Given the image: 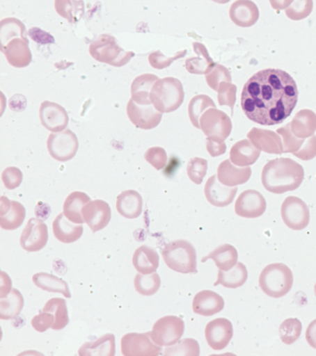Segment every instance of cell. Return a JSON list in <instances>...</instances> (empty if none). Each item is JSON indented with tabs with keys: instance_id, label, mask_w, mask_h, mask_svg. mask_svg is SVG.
Segmentation results:
<instances>
[{
	"instance_id": "6da1fadb",
	"label": "cell",
	"mask_w": 316,
	"mask_h": 356,
	"mask_svg": "<svg viewBox=\"0 0 316 356\" xmlns=\"http://www.w3.org/2000/svg\"><path fill=\"white\" fill-rule=\"evenodd\" d=\"M298 95L297 84L290 74L280 69L262 70L244 86L241 106L251 121L275 126L291 115Z\"/></svg>"
},
{
	"instance_id": "7a4b0ae2",
	"label": "cell",
	"mask_w": 316,
	"mask_h": 356,
	"mask_svg": "<svg viewBox=\"0 0 316 356\" xmlns=\"http://www.w3.org/2000/svg\"><path fill=\"white\" fill-rule=\"evenodd\" d=\"M305 178L303 166L288 158L272 159L265 164L261 181L266 191L283 194L297 189Z\"/></svg>"
},
{
	"instance_id": "3957f363",
	"label": "cell",
	"mask_w": 316,
	"mask_h": 356,
	"mask_svg": "<svg viewBox=\"0 0 316 356\" xmlns=\"http://www.w3.org/2000/svg\"><path fill=\"white\" fill-rule=\"evenodd\" d=\"M152 104L161 113H171L182 106L185 93L182 82L175 78L159 79L152 87Z\"/></svg>"
},
{
	"instance_id": "277c9868",
	"label": "cell",
	"mask_w": 316,
	"mask_h": 356,
	"mask_svg": "<svg viewBox=\"0 0 316 356\" xmlns=\"http://www.w3.org/2000/svg\"><path fill=\"white\" fill-rule=\"evenodd\" d=\"M161 256L171 270L180 273H196V251L185 240L171 241L161 248Z\"/></svg>"
},
{
	"instance_id": "5b68a950",
	"label": "cell",
	"mask_w": 316,
	"mask_h": 356,
	"mask_svg": "<svg viewBox=\"0 0 316 356\" xmlns=\"http://www.w3.org/2000/svg\"><path fill=\"white\" fill-rule=\"evenodd\" d=\"M260 286L263 293L268 296L273 298H283L292 289V271L285 264H271L261 271Z\"/></svg>"
},
{
	"instance_id": "8992f818",
	"label": "cell",
	"mask_w": 316,
	"mask_h": 356,
	"mask_svg": "<svg viewBox=\"0 0 316 356\" xmlns=\"http://www.w3.org/2000/svg\"><path fill=\"white\" fill-rule=\"evenodd\" d=\"M89 54L96 61L117 68L125 66L134 56L133 51H124L116 39L109 34L100 35L92 42L89 46Z\"/></svg>"
},
{
	"instance_id": "52a82bcc",
	"label": "cell",
	"mask_w": 316,
	"mask_h": 356,
	"mask_svg": "<svg viewBox=\"0 0 316 356\" xmlns=\"http://www.w3.org/2000/svg\"><path fill=\"white\" fill-rule=\"evenodd\" d=\"M185 331L182 318L176 316H166L159 318L153 325L151 338L161 347H171L181 340Z\"/></svg>"
},
{
	"instance_id": "ba28073f",
	"label": "cell",
	"mask_w": 316,
	"mask_h": 356,
	"mask_svg": "<svg viewBox=\"0 0 316 356\" xmlns=\"http://www.w3.org/2000/svg\"><path fill=\"white\" fill-rule=\"evenodd\" d=\"M200 129L207 138L220 139L225 141L232 131V122L230 117L216 108L204 111L200 120Z\"/></svg>"
},
{
	"instance_id": "9c48e42d",
	"label": "cell",
	"mask_w": 316,
	"mask_h": 356,
	"mask_svg": "<svg viewBox=\"0 0 316 356\" xmlns=\"http://www.w3.org/2000/svg\"><path fill=\"white\" fill-rule=\"evenodd\" d=\"M47 147L49 155L56 161L65 163L71 161L79 150V139L71 129L49 136Z\"/></svg>"
},
{
	"instance_id": "30bf717a",
	"label": "cell",
	"mask_w": 316,
	"mask_h": 356,
	"mask_svg": "<svg viewBox=\"0 0 316 356\" xmlns=\"http://www.w3.org/2000/svg\"><path fill=\"white\" fill-rule=\"evenodd\" d=\"M281 213L283 222L295 231L303 230L310 224V210L307 204L299 197L288 196L283 201Z\"/></svg>"
},
{
	"instance_id": "8fae6325",
	"label": "cell",
	"mask_w": 316,
	"mask_h": 356,
	"mask_svg": "<svg viewBox=\"0 0 316 356\" xmlns=\"http://www.w3.org/2000/svg\"><path fill=\"white\" fill-rule=\"evenodd\" d=\"M161 346L157 345L151 338V332L129 333L121 339V353L125 356L160 355Z\"/></svg>"
},
{
	"instance_id": "7c38bea8",
	"label": "cell",
	"mask_w": 316,
	"mask_h": 356,
	"mask_svg": "<svg viewBox=\"0 0 316 356\" xmlns=\"http://www.w3.org/2000/svg\"><path fill=\"white\" fill-rule=\"evenodd\" d=\"M126 111L132 124L141 129H155L163 118V113L157 111L153 104H138L132 99L127 104Z\"/></svg>"
},
{
	"instance_id": "4fadbf2b",
	"label": "cell",
	"mask_w": 316,
	"mask_h": 356,
	"mask_svg": "<svg viewBox=\"0 0 316 356\" xmlns=\"http://www.w3.org/2000/svg\"><path fill=\"white\" fill-rule=\"evenodd\" d=\"M49 240L48 226L38 218H31L21 236V245L29 252L41 250Z\"/></svg>"
},
{
	"instance_id": "5bb4252c",
	"label": "cell",
	"mask_w": 316,
	"mask_h": 356,
	"mask_svg": "<svg viewBox=\"0 0 316 356\" xmlns=\"http://www.w3.org/2000/svg\"><path fill=\"white\" fill-rule=\"evenodd\" d=\"M266 208L264 196L255 189L243 191L235 203L236 215L245 218H260L265 213Z\"/></svg>"
},
{
	"instance_id": "9a60e30c",
	"label": "cell",
	"mask_w": 316,
	"mask_h": 356,
	"mask_svg": "<svg viewBox=\"0 0 316 356\" xmlns=\"http://www.w3.org/2000/svg\"><path fill=\"white\" fill-rule=\"evenodd\" d=\"M39 116L42 124L52 133L65 131L68 126V113L61 104L49 101L43 102L40 106Z\"/></svg>"
},
{
	"instance_id": "2e32d148",
	"label": "cell",
	"mask_w": 316,
	"mask_h": 356,
	"mask_svg": "<svg viewBox=\"0 0 316 356\" xmlns=\"http://www.w3.org/2000/svg\"><path fill=\"white\" fill-rule=\"evenodd\" d=\"M232 337V323L228 318H216L206 325V341L214 350H221L228 347Z\"/></svg>"
},
{
	"instance_id": "e0dca14e",
	"label": "cell",
	"mask_w": 316,
	"mask_h": 356,
	"mask_svg": "<svg viewBox=\"0 0 316 356\" xmlns=\"http://www.w3.org/2000/svg\"><path fill=\"white\" fill-rule=\"evenodd\" d=\"M83 216L92 232L96 233L108 226L111 219V209L106 201H90L84 206Z\"/></svg>"
},
{
	"instance_id": "ac0fdd59",
	"label": "cell",
	"mask_w": 316,
	"mask_h": 356,
	"mask_svg": "<svg viewBox=\"0 0 316 356\" xmlns=\"http://www.w3.org/2000/svg\"><path fill=\"white\" fill-rule=\"evenodd\" d=\"M26 37H17L1 47V52L15 68H26L31 63L32 54Z\"/></svg>"
},
{
	"instance_id": "d6986e66",
	"label": "cell",
	"mask_w": 316,
	"mask_h": 356,
	"mask_svg": "<svg viewBox=\"0 0 316 356\" xmlns=\"http://www.w3.org/2000/svg\"><path fill=\"white\" fill-rule=\"evenodd\" d=\"M26 208L17 201L9 200L5 196L0 198V227L3 230H16L24 223Z\"/></svg>"
},
{
	"instance_id": "ffe728a7",
	"label": "cell",
	"mask_w": 316,
	"mask_h": 356,
	"mask_svg": "<svg viewBox=\"0 0 316 356\" xmlns=\"http://www.w3.org/2000/svg\"><path fill=\"white\" fill-rule=\"evenodd\" d=\"M237 191V186L230 188V186L223 185L216 175L211 176L208 179L204 188V193L209 203L219 208L230 205Z\"/></svg>"
},
{
	"instance_id": "44dd1931",
	"label": "cell",
	"mask_w": 316,
	"mask_h": 356,
	"mask_svg": "<svg viewBox=\"0 0 316 356\" xmlns=\"http://www.w3.org/2000/svg\"><path fill=\"white\" fill-rule=\"evenodd\" d=\"M248 138L256 148L265 153L273 154V155H281L285 153L282 138L275 131L253 128L248 131Z\"/></svg>"
},
{
	"instance_id": "7402d4cb",
	"label": "cell",
	"mask_w": 316,
	"mask_h": 356,
	"mask_svg": "<svg viewBox=\"0 0 316 356\" xmlns=\"http://www.w3.org/2000/svg\"><path fill=\"white\" fill-rule=\"evenodd\" d=\"M231 21L236 26L247 29L255 26L260 19V10L251 0H236L230 9Z\"/></svg>"
},
{
	"instance_id": "603a6c76",
	"label": "cell",
	"mask_w": 316,
	"mask_h": 356,
	"mask_svg": "<svg viewBox=\"0 0 316 356\" xmlns=\"http://www.w3.org/2000/svg\"><path fill=\"white\" fill-rule=\"evenodd\" d=\"M225 307V300L213 291L204 290L196 293L193 300V312L203 317H211Z\"/></svg>"
},
{
	"instance_id": "cb8c5ba5",
	"label": "cell",
	"mask_w": 316,
	"mask_h": 356,
	"mask_svg": "<svg viewBox=\"0 0 316 356\" xmlns=\"http://www.w3.org/2000/svg\"><path fill=\"white\" fill-rule=\"evenodd\" d=\"M251 176V168H236L230 159H226L221 163L218 168V180L226 186H237L244 185L250 180Z\"/></svg>"
},
{
	"instance_id": "d4e9b609",
	"label": "cell",
	"mask_w": 316,
	"mask_h": 356,
	"mask_svg": "<svg viewBox=\"0 0 316 356\" xmlns=\"http://www.w3.org/2000/svg\"><path fill=\"white\" fill-rule=\"evenodd\" d=\"M143 201L138 191L129 189L117 196L116 210L128 219L138 218L143 213Z\"/></svg>"
},
{
	"instance_id": "484cf974",
	"label": "cell",
	"mask_w": 316,
	"mask_h": 356,
	"mask_svg": "<svg viewBox=\"0 0 316 356\" xmlns=\"http://www.w3.org/2000/svg\"><path fill=\"white\" fill-rule=\"evenodd\" d=\"M261 151L256 148L250 139H243L236 142L230 150V161L239 168H247L256 163L260 156Z\"/></svg>"
},
{
	"instance_id": "4316f807",
	"label": "cell",
	"mask_w": 316,
	"mask_h": 356,
	"mask_svg": "<svg viewBox=\"0 0 316 356\" xmlns=\"http://www.w3.org/2000/svg\"><path fill=\"white\" fill-rule=\"evenodd\" d=\"M52 231L56 240L63 243H72L79 240L83 236L84 227L81 224L72 222L62 213L54 219L52 223Z\"/></svg>"
},
{
	"instance_id": "83f0119b",
	"label": "cell",
	"mask_w": 316,
	"mask_h": 356,
	"mask_svg": "<svg viewBox=\"0 0 316 356\" xmlns=\"http://www.w3.org/2000/svg\"><path fill=\"white\" fill-rule=\"evenodd\" d=\"M193 51L196 54V57H191L187 59L185 66L187 71L191 74H206L215 67V62L212 57L209 54L208 49L203 44H193Z\"/></svg>"
},
{
	"instance_id": "f1b7e54d",
	"label": "cell",
	"mask_w": 316,
	"mask_h": 356,
	"mask_svg": "<svg viewBox=\"0 0 316 356\" xmlns=\"http://www.w3.org/2000/svg\"><path fill=\"white\" fill-rule=\"evenodd\" d=\"M160 264V257L155 249L148 245L139 246L134 251L133 256V265L139 273L143 275L156 273Z\"/></svg>"
},
{
	"instance_id": "f546056e",
	"label": "cell",
	"mask_w": 316,
	"mask_h": 356,
	"mask_svg": "<svg viewBox=\"0 0 316 356\" xmlns=\"http://www.w3.org/2000/svg\"><path fill=\"white\" fill-rule=\"evenodd\" d=\"M90 201V197L86 193L74 191L64 201L63 213L72 222L83 224L86 222L83 216V209Z\"/></svg>"
},
{
	"instance_id": "4dcf8cb0",
	"label": "cell",
	"mask_w": 316,
	"mask_h": 356,
	"mask_svg": "<svg viewBox=\"0 0 316 356\" xmlns=\"http://www.w3.org/2000/svg\"><path fill=\"white\" fill-rule=\"evenodd\" d=\"M290 128L292 133L299 138L306 139L315 136L316 113L310 109H302L298 111L291 121Z\"/></svg>"
},
{
	"instance_id": "1f68e13d",
	"label": "cell",
	"mask_w": 316,
	"mask_h": 356,
	"mask_svg": "<svg viewBox=\"0 0 316 356\" xmlns=\"http://www.w3.org/2000/svg\"><path fill=\"white\" fill-rule=\"evenodd\" d=\"M158 76L152 74H144L134 79L132 83V99L138 104H152L150 94L152 87L159 81Z\"/></svg>"
},
{
	"instance_id": "d6a6232c",
	"label": "cell",
	"mask_w": 316,
	"mask_h": 356,
	"mask_svg": "<svg viewBox=\"0 0 316 356\" xmlns=\"http://www.w3.org/2000/svg\"><path fill=\"white\" fill-rule=\"evenodd\" d=\"M209 259L215 262L219 270L228 271L238 263V251L233 245L225 243L203 258L201 262L205 263Z\"/></svg>"
},
{
	"instance_id": "836d02e7",
	"label": "cell",
	"mask_w": 316,
	"mask_h": 356,
	"mask_svg": "<svg viewBox=\"0 0 316 356\" xmlns=\"http://www.w3.org/2000/svg\"><path fill=\"white\" fill-rule=\"evenodd\" d=\"M79 355L113 356L116 355V337L111 333H108L96 341L84 343L79 350Z\"/></svg>"
},
{
	"instance_id": "e575fe53",
	"label": "cell",
	"mask_w": 316,
	"mask_h": 356,
	"mask_svg": "<svg viewBox=\"0 0 316 356\" xmlns=\"http://www.w3.org/2000/svg\"><path fill=\"white\" fill-rule=\"evenodd\" d=\"M248 270L243 263L238 262L231 270H219L218 280L214 286L221 285L226 288L237 289L247 282Z\"/></svg>"
},
{
	"instance_id": "d590c367",
	"label": "cell",
	"mask_w": 316,
	"mask_h": 356,
	"mask_svg": "<svg viewBox=\"0 0 316 356\" xmlns=\"http://www.w3.org/2000/svg\"><path fill=\"white\" fill-rule=\"evenodd\" d=\"M32 281H33L35 286L42 289V290L47 291V292L58 293L67 298H72L68 283L62 280L61 278L56 277V276L47 273H39L33 275Z\"/></svg>"
},
{
	"instance_id": "8d00e7d4",
	"label": "cell",
	"mask_w": 316,
	"mask_h": 356,
	"mask_svg": "<svg viewBox=\"0 0 316 356\" xmlns=\"http://www.w3.org/2000/svg\"><path fill=\"white\" fill-rule=\"evenodd\" d=\"M24 300L22 293L17 289H12L11 292L0 301V318L11 320L16 318L24 308Z\"/></svg>"
},
{
	"instance_id": "74e56055",
	"label": "cell",
	"mask_w": 316,
	"mask_h": 356,
	"mask_svg": "<svg viewBox=\"0 0 316 356\" xmlns=\"http://www.w3.org/2000/svg\"><path fill=\"white\" fill-rule=\"evenodd\" d=\"M54 8L56 13L70 24H76L84 15V0H56Z\"/></svg>"
},
{
	"instance_id": "f35d334b",
	"label": "cell",
	"mask_w": 316,
	"mask_h": 356,
	"mask_svg": "<svg viewBox=\"0 0 316 356\" xmlns=\"http://www.w3.org/2000/svg\"><path fill=\"white\" fill-rule=\"evenodd\" d=\"M44 312L52 313L56 317V322L52 325V330H61L65 328L69 323L68 309H67V303L63 298H54L49 300L45 305Z\"/></svg>"
},
{
	"instance_id": "ab89813d",
	"label": "cell",
	"mask_w": 316,
	"mask_h": 356,
	"mask_svg": "<svg viewBox=\"0 0 316 356\" xmlns=\"http://www.w3.org/2000/svg\"><path fill=\"white\" fill-rule=\"evenodd\" d=\"M26 29L19 19L15 17H7L0 22V40L1 47L9 43L12 39L17 37H26Z\"/></svg>"
},
{
	"instance_id": "60d3db41",
	"label": "cell",
	"mask_w": 316,
	"mask_h": 356,
	"mask_svg": "<svg viewBox=\"0 0 316 356\" xmlns=\"http://www.w3.org/2000/svg\"><path fill=\"white\" fill-rule=\"evenodd\" d=\"M210 108H216V104L207 95H198L191 99L188 106L189 117L196 129H200V120L203 111Z\"/></svg>"
},
{
	"instance_id": "b9f144b4",
	"label": "cell",
	"mask_w": 316,
	"mask_h": 356,
	"mask_svg": "<svg viewBox=\"0 0 316 356\" xmlns=\"http://www.w3.org/2000/svg\"><path fill=\"white\" fill-rule=\"evenodd\" d=\"M134 289L141 295L149 296L155 295L161 287L160 275L157 273L143 275L138 273L134 280Z\"/></svg>"
},
{
	"instance_id": "7bdbcfd3",
	"label": "cell",
	"mask_w": 316,
	"mask_h": 356,
	"mask_svg": "<svg viewBox=\"0 0 316 356\" xmlns=\"http://www.w3.org/2000/svg\"><path fill=\"white\" fill-rule=\"evenodd\" d=\"M302 330L303 325L300 320L296 318H287L281 325L278 335L285 345H292L299 339Z\"/></svg>"
},
{
	"instance_id": "ee69618b",
	"label": "cell",
	"mask_w": 316,
	"mask_h": 356,
	"mask_svg": "<svg viewBox=\"0 0 316 356\" xmlns=\"http://www.w3.org/2000/svg\"><path fill=\"white\" fill-rule=\"evenodd\" d=\"M277 134H280L283 138V151L285 153H291L294 155L298 151L302 148L305 139L297 138L292 133L290 128V123L286 124L283 128H280L277 131Z\"/></svg>"
},
{
	"instance_id": "f6af8a7d",
	"label": "cell",
	"mask_w": 316,
	"mask_h": 356,
	"mask_svg": "<svg viewBox=\"0 0 316 356\" xmlns=\"http://www.w3.org/2000/svg\"><path fill=\"white\" fill-rule=\"evenodd\" d=\"M313 0H294L292 4L285 9L288 19L292 21H302L312 14Z\"/></svg>"
},
{
	"instance_id": "bcb514c9",
	"label": "cell",
	"mask_w": 316,
	"mask_h": 356,
	"mask_svg": "<svg viewBox=\"0 0 316 356\" xmlns=\"http://www.w3.org/2000/svg\"><path fill=\"white\" fill-rule=\"evenodd\" d=\"M205 79L208 86L214 91H218L219 87L223 82L232 81L230 72L221 64H216L215 67L205 74Z\"/></svg>"
},
{
	"instance_id": "7dc6e473",
	"label": "cell",
	"mask_w": 316,
	"mask_h": 356,
	"mask_svg": "<svg viewBox=\"0 0 316 356\" xmlns=\"http://www.w3.org/2000/svg\"><path fill=\"white\" fill-rule=\"evenodd\" d=\"M200 345L195 339L187 338L182 342L171 346V348H166L165 355H200Z\"/></svg>"
},
{
	"instance_id": "c3c4849f",
	"label": "cell",
	"mask_w": 316,
	"mask_h": 356,
	"mask_svg": "<svg viewBox=\"0 0 316 356\" xmlns=\"http://www.w3.org/2000/svg\"><path fill=\"white\" fill-rule=\"evenodd\" d=\"M208 169V161L201 158H193L189 161L187 166V173H188L190 180L196 185H201L204 177L206 176Z\"/></svg>"
},
{
	"instance_id": "681fc988",
	"label": "cell",
	"mask_w": 316,
	"mask_h": 356,
	"mask_svg": "<svg viewBox=\"0 0 316 356\" xmlns=\"http://www.w3.org/2000/svg\"><path fill=\"white\" fill-rule=\"evenodd\" d=\"M187 54L186 49L184 51H177L175 56L171 57H166L161 54V51H153L149 54L148 61L151 67H153L156 70H163L168 68L173 63L174 61L178 60V59L183 58Z\"/></svg>"
},
{
	"instance_id": "f907efd6",
	"label": "cell",
	"mask_w": 316,
	"mask_h": 356,
	"mask_svg": "<svg viewBox=\"0 0 316 356\" xmlns=\"http://www.w3.org/2000/svg\"><path fill=\"white\" fill-rule=\"evenodd\" d=\"M216 92H218L219 104L221 106H230L232 112L234 104L236 103L237 86H234L231 82H223Z\"/></svg>"
},
{
	"instance_id": "816d5d0a",
	"label": "cell",
	"mask_w": 316,
	"mask_h": 356,
	"mask_svg": "<svg viewBox=\"0 0 316 356\" xmlns=\"http://www.w3.org/2000/svg\"><path fill=\"white\" fill-rule=\"evenodd\" d=\"M144 158L157 170H161V169L165 168L166 163H168V154H166L165 149L161 148V147L149 148L145 152Z\"/></svg>"
},
{
	"instance_id": "f5cc1de1",
	"label": "cell",
	"mask_w": 316,
	"mask_h": 356,
	"mask_svg": "<svg viewBox=\"0 0 316 356\" xmlns=\"http://www.w3.org/2000/svg\"><path fill=\"white\" fill-rule=\"evenodd\" d=\"M2 181H3L5 188L7 189H15L21 186L22 181V173L17 168H7L1 175Z\"/></svg>"
},
{
	"instance_id": "db71d44e",
	"label": "cell",
	"mask_w": 316,
	"mask_h": 356,
	"mask_svg": "<svg viewBox=\"0 0 316 356\" xmlns=\"http://www.w3.org/2000/svg\"><path fill=\"white\" fill-rule=\"evenodd\" d=\"M54 322H56V317L54 314L42 311L39 315L32 318L31 325L37 332L43 333L52 328Z\"/></svg>"
},
{
	"instance_id": "11a10c76",
	"label": "cell",
	"mask_w": 316,
	"mask_h": 356,
	"mask_svg": "<svg viewBox=\"0 0 316 356\" xmlns=\"http://www.w3.org/2000/svg\"><path fill=\"white\" fill-rule=\"evenodd\" d=\"M296 158L302 161H310L316 156V136H313L305 141L302 148L294 154Z\"/></svg>"
},
{
	"instance_id": "9f6ffc18",
	"label": "cell",
	"mask_w": 316,
	"mask_h": 356,
	"mask_svg": "<svg viewBox=\"0 0 316 356\" xmlns=\"http://www.w3.org/2000/svg\"><path fill=\"white\" fill-rule=\"evenodd\" d=\"M206 149H207L209 155L216 158L226 154V144L220 139L207 138H206Z\"/></svg>"
},
{
	"instance_id": "6f0895ef",
	"label": "cell",
	"mask_w": 316,
	"mask_h": 356,
	"mask_svg": "<svg viewBox=\"0 0 316 356\" xmlns=\"http://www.w3.org/2000/svg\"><path fill=\"white\" fill-rule=\"evenodd\" d=\"M29 35L33 41L40 44H54V38L48 32L41 31L38 27H33L29 29Z\"/></svg>"
},
{
	"instance_id": "680465c9",
	"label": "cell",
	"mask_w": 316,
	"mask_h": 356,
	"mask_svg": "<svg viewBox=\"0 0 316 356\" xmlns=\"http://www.w3.org/2000/svg\"><path fill=\"white\" fill-rule=\"evenodd\" d=\"M306 339L310 347L316 350V320H313L308 326L307 332H306Z\"/></svg>"
},
{
	"instance_id": "91938a15",
	"label": "cell",
	"mask_w": 316,
	"mask_h": 356,
	"mask_svg": "<svg viewBox=\"0 0 316 356\" xmlns=\"http://www.w3.org/2000/svg\"><path fill=\"white\" fill-rule=\"evenodd\" d=\"M1 298H5L11 292L12 281L10 280L9 276L3 271H1Z\"/></svg>"
},
{
	"instance_id": "94428289",
	"label": "cell",
	"mask_w": 316,
	"mask_h": 356,
	"mask_svg": "<svg viewBox=\"0 0 316 356\" xmlns=\"http://www.w3.org/2000/svg\"><path fill=\"white\" fill-rule=\"evenodd\" d=\"M271 6L275 10H285L292 4L294 0H269Z\"/></svg>"
},
{
	"instance_id": "6125c7cd",
	"label": "cell",
	"mask_w": 316,
	"mask_h": 356,
	"mask_svg": "<svg viewBox=\"0 0 316 356\" xmlns=\"http://www.w3.org/2000/svg\"><path fill=\"white\" fill-rule=\"evenodd\" d=\"M212 1L216 2V3L219 4H226L228 3V2L230 1V0H212Z\"/></svg>"
},
{
	"instance_id": "be15d7a7",
	"label": "cell",
	"mask_w": 316,
	"mask_h": 356,
	"mask_svg": "<svg viewBox=\"0 0 316 356\" xmlns=\"http://www.w3.org/2000/svg\"><path fill=\"white\" fill-rule=\"evenodd\" d=\"M315 296H316V284H315Z\"/></svg>"
}]
</instances>
